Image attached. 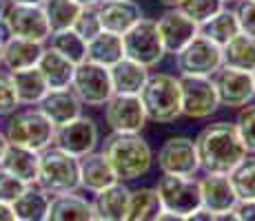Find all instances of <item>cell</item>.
I'll return each instance as SVG.
<instances>
[{
  "instance_id": "51",
  "label": "cell",
  "mask_w": 255,
  "mask_h": 221,
  "mask_svg": "<svg viewBox=\"0 0 255 221\" xmlns=\"http://www.w3.org/2000/svg\"><path fill=\"white\" fill-rule=\"evenodd\" d=\"M7 7H9L7 0H0V27H2V20H4V13H7Z\"/></svg>"
},
{
  "instance_id": "6",
  "label": "cell",
  "mask_w": 255,
  "mask_h": 221,
  "mask_svg": "<svg viewBox=\"0 0 255 221\" xmlns=\"http://www.w3.org/2000/svg\"><path fill=\"white\" fill-rule=\"evenodd\" d=\"M122 44H125V58L146 67L149 71L162 65L166 58L162 38H160L158 24L153 18H142L135 27H131L122 36Z\"/></svg>"
},
{
  "instance_id": "28",
  "label": "cell",
  "mask_w": 255,
  "mask_h": 221,
  "mask_svg": "<svg viewBox=\"0 0 255 221\" xmlns=\"http://www.w3.org/2000/svg\"><path fill=\"white\" fill-rule=\"evenodd\" d=\"M198 33L209 38V40L215 42L218 47H224L227 42H231L240 33V22H238L235 7H222L213 18H209L207 22L200 24Z\"/></svg>"
},
{
  "instance_id": "23",
  "label": "cell",
  "mask_w": 255,
  "mask_h": 221,
  "mask_svg": "<svg viewBox=\"0 0 255 221\" xmlns=\"http://www.w3.org/2000/svg\"><path fill=\"white\" fill-rule=\"evenodd\" d=\"M109 75L114 93H118V95H140L151 71L146 67L138 65V62L129 60V58H122L120 62H116L109 69Z\"/></svg>"
},
{
  "instance_id": "7",
  "label": "cell",
  "mask_w": 255,
  "mask_h": 221,
  "mask_svg": "<svg viewBox=\"0 0 255 221\" xmlns=\"http://www.w3.org/2000/svg\"><path fill=\"white\" fill-rule=\"evenodd\" d=\"M69 88L76 93L82 106H91V109H102L109 102V97L114 95L109 69L89 60L80 62L76 67Z\"/></svg>"
},
{
  "instance_id": "21",
  "label": "cell",
  "mask_w": 255,
  "mask_h": 221,
  "mask_svg": "<svg viewBox=\"0 0 255 221\" xmlns=\"http://www.w3.org/2000/svg\"><path fill=\"white\" fill-rule=\"evenodd\" d=\"M116 181L118 177L107 157L102 155V150H93V153L80 157V190L96 195Z\"/></svg>"
},
{
  "instance_id": "5",
  "label": "cell",
  "mask_w": 255,
  "mask_h": 221,
  "mask_svg": "<svg viewBox=\"0 0 255 221\" xmlns=\"http://www.w3.org/2000/svg\"><path fill=\"white\" fill-rule=\"evenodd\" d=\"M2 131L9 144L24 146L36 153L49 148L53 144V135H56V126L36 106H24V109L13 111L4 122Z\"/></svg>"
},
{
  "instance_id": "8",
  "label": "cell",
  "mask_w": 255,
  "mask_h": 221,
  "mask_svg": "<svg viewBox=\"0 0 255 221\" xmlns=\"http://www.w3.org/2000/svg\"><path fill=\"white\" fill-rule=\"evenodd\" d=\"M155 166L162 175L198 177L200 159L195 150V142L189 135H171L160 144L155 153Z\"/></svg>"
},
{
  "instance_id": "55",
  "label": "cell",
  "mask_w": 255,
  "mask_h": 221,
  "mask_svg": "<svg viewBox=\"0 0 255 221\" xmlns=\"http://www.w3.org/2000/svg\"><path fill=\"white\" fill-rule=\"evenodd\" d=\"M93 221H100V219H93Z\"/></svg>"
},
{
  "instance_id": "34",
  "label": "cell",
  "mask_w": 255,
  "mask_h": 221,
  "mask_svg": "<svg viewBox=\"0 0 255 221\" xmlns=\"http://www.w3.org/2000/svg\"><path fill=\"white\" fill-rule=\"evenodd\" d=\"M227 177L231 181L238 201L255 199V153H249Z\"/></svg>"
},
{
  "instance_id": "45",
  "label": "cell",
  "mask_w": 255,
  "mask_h": 221,
  "mask_svg": "<svg viewBox=\"0 0 255 221\" xmlns=\"http://www.w3.org/2000/svg\"><path fill=\"white\" fill-rule=\"evenodd\" d=\"M213 221H240V217H238V213H235V210H229V213L213 215Z\"/></svg>"
},
{
  "instance_id": "25",
  "label": "cell",
  "mask_w": 255,
  "mask_h": 221,
  "mask_svg": "<svg viewBox=\"0 0 255 221\" xmlns=\"http://www.w3.org/2000/svg\"><path fill=\"white\" fill-rule=\"evenodd\" d=\"M38 155L40 153H36L31 148H24V146L7 144L2 159H0V168H4L7 173L18 177L27 186H31L38 179Z\"/></svg>"
},
{
  "instance_id": "32",
  "label": "cell",
  "mask_w": 255,
  "mask_h": 221,
  "mask_svg": "<svg viewBox=\"0 0 255 221\" xmlns=\"http://www.w3.org/2000/svg\"><path fill=\"white\" fill-rule=\"evenodd\" d=\"M222 65L238 71H255V40L244 33H238L231 42L222 47Z\"/></svg>"
},
{
  "instance_id": "50",
  "label": "cell",
  "mask_w": 255,
  "mask_h": 221,
  "mask_svg": "<svg viewBox=\"0 0 255 221\" xmlns=\"http://www.w3.org/2000/svg\"><path fill=\"white\" fill-rule=\"evenodd\" d=\"M158 2L162 4V7H166V9H173V7H178L182 0H158Z\"/></svg>"
},
{
  "instance_id": "40",
  "label": "cell",
  "mask_w": 255,
  "mask_h": 221,
  "mask_svg": "<svg viewBox=\"0 0 255 221\" xmlns=\"http://www.w3.org/2000/svg\"><path fill=\"white\" fill-rule=\"evenodd\" d=\"M27 184L20 181L18 177H13L11 173H7L4 168H0V201L2 204H9L11 206L20 195L24 193Z\"/></svg>"
},
{
  "instance_id": "30",
  "label": "cell",
  "mask_w": 255,
  "mask_h": 221,
  "mask_svg": "<svg viewBox=\"0 0 255 221\" xmlns=\"http://www.w3.org/2000/svg\"><path fill=\"white\" fill-rule=\"evenodd\" d=\"M11 80H13V88H16V95H18L20 106H36L49 91L45 77H42V73L38 67L11 73Z\"/></svg>"
},
{
  "instance_id": "26",
  "label": "cell",
  "mask_w": 255,
  "mask_h": 221,
  "mask_svg": "<svg viewBox=\"0 0 255 221\" xmlns=\"http://www.w3.org/2000/svg\"><path fill=\"white\" fill-rule=\"evenodd\" d=\"M38 69H40L42 77H45L49 91H58V88H69L71 77L76 71V65L69 62L67 58H62L58 51H53L51 47H45L40 60H38Z\"/></svg>"
},
{
  "instance_id": "1",
  "label": "cell",
  "mask_w": 255,
  "mask_h": 221,
  "mask_svg": "<svg viewBox=\"0 0 255 221\" xmlns=\"http://www.w3.org/2000/svg\"><path fill=\"white\" fill-rule=\"evenodd\" d=\"M200 159V173L229 175L249 155L233 122L218 120L207 124L193 137Z\"/></svg>"
},
{
  "instance_id": "9",
  "label": "cell",
  "mask_w": 255,
  "mask_h": 221,
  "mask_svg": "<svg viewBox=\"0 0 255 221\" xmlns=\"http://www.w3.org/2000/svg\"><path fill=\"white\" fill-rule=\"evenodd\" d=\"M173 62L178 75L213 77V73L222 67V47L198 33L182 51L175 53Z\"/></svg>"
},
{
  "instance_id": "14",
  "label": "cell",
  "mask_w": 255,
  "mask_h": 221,
  "mask_svg": "<svg viewBox=\"0 0 255 221\" xmlns=\"http://www.w3.org/2000/svg\"><path fill=\"white\" fill-rule=\"evenodd\" d=\"M213 84L220 97V106L224 109L238 111L255 100L253 73L249 71H238V69L222 65L213 73Z\"/></svg>"
},
{
  "instance_id": "36",
  "label": "cell",
  "mask_w": 255,
  "mask_h": 221,
  "mask_svg": "<svg viewBox=\"0 0 255 221\" xmlns=\"http://www.w3.org/2000/svg\"><path fill=\"white\" fill-rule=\"evenodd\" d=\"M222 7H227V4L220 2V0H182V2L178 4L180 11H182L186 18H191L198 27L202 22H207L209 18H213Z\"/></svg>"
},
{
  "instance_id": "52",
  "label": "cell",
  "mask_w": 255,
  "mask_h": 221,
  "mask_svg": "<svg viewBox=\"0 0 255 221\" xmlns=\"http://www.w3.org/2000/svg\"><path fill=\"white\" fill-rule=\"evenodd\" d=\"M2 44H4V36H0V69H2Z\"/></svg>"
},
{
  "instance_id": "49",
  "label": "cell",
  "mask_w": 255,
  "mask_h": 221,
  "mask_svg": "<svg viewBox=\"0 0 255 221\" xmlns=\"http://www.w3.org/2000/svg\"><path fill=\"white\" fill-rule=\"evenodd\" d=\"M73 2H78L80 7H96V4H100L102 0H73Z\"/></svg>"
},
{
  "instance_id": "46",
  "label": "cell",
  "mask_w": 255,
  "mask_h": 221,
  "mask_svg": "<svg viewBox=\"0 0 255 221\" xmlns=\"http://www.w3.org/2000/svg\"><path fill=\"white\" fill-rule=\"evenodd\" d=\"M155 221H184L182 215H175V213H169V210H162L160 213V217Z\"/></svg>"
},
{
  "instance_id": "24",
  "label": "cell",
  "mask_w": 255,
  "mask_h": 221,
  "mask_svg": "<svg viewBox=\"0 0 255 221\" xmlns=\"http://www.w3.org/2000/svg\"><path fill=\"white\" fill-rule=\"evenodd\" d=\"M93 206L91 199L78 193L53 195L49 204L47 221H93Z\"/></svg>"
},
{
  "instance_id": "11",
  "label": "cell",
  "mask_w": 255,
  "mask_h": 221,
  "mask_svg": "<svg viewBox=\"0 0 255 221\" xmlns=\"http://www.w3.org/2000/svg\"><path fill=\"white\" fill-rule=\"evenodd\" d=\"M155 193L160 197L164 210L175 215L195 213L200 206V188H198V177H178V175H160L158 184L153 186Z\"/></svg>"
},
{
  "instance_id": "48",
  "label": "cell",
  "mask_w": 255,
  "mask_h": 221,
  "mask_svg": "<svg viewBox=\"0 0 255 221\" xmlns=\"http://www.w3.org/2000/svg\"><path fill=\"white\" fill-rule=\"evenodd\" d=\"M7 135H4V131L0 129V159H2V153H4V148H7Z\"/></svg>"
},
{
  "instance_id": "35",
  "label": "cell",
  "mask_w": 255,
  "mask_h": 221,
  "mask_svg": "<svg viewBox=\"0 0 255 221\" xmlns=\"http://www.w3.org/2000/svg\"><path fill=\"white\" fill-rule=\"evenodd\" d=\"M47 47H51L53 51H58L62 58H67V60L73 62L76 67L87 60V42L82 40L73 29L51 33L47 40Z\"/></svg>"
},
{
  "instance_id": "2",
  "label": "cell",
  "mask_w": 255,
  "mask_h": 221,
  "mask_svg": "<svg viewBox=\"0 0 255 221\" xmlns=\"http://www.w3.org/2000/svg\"><path fill=\"white\" fill-rule=\"evenodd\" d=\"M100 150L122 184L142 179L155 166V153L142 133H109L100 142Z\"/></svg>"
},
{
  "instance_id": "29",
  "label": "cell",
  "mask_w": 255,
  "mask_h": 221,
  "mask_svg": "<svg viewBox=\"0 0 255 221\" xmlns=\"http://www.w3.org/2000/svg\"><path fill=\"white\" fill-rule=\"evenodd\" d=\"M49 204H51V195H47L40 186L31 184L13 201L11 208L18 221H47Z\"/></svg>"
},
{
  "instance_id": "53",
  "label": "cell",
  "mask_w": 255,
  "mask_h": 221,
  "mask_svg": "<svg viewBox=\"0 0 255 221\" xmlns=\"http://www.w3.org/2000/svg\"><path fill=\"white\" fill-rule=\"evenodd\" d=\"M220 2H224V4H227V7H235V4H238L240 0H220Z\"/></svg>"
},
{
  "instance_id": "47",
  "label": "cell",
  "mask_w": 255,
  "mask_h": 221,
  "mask_svg": "<svg viewBox=\"0 0 255 221\" xmlns=\"http://www.w3.org/2000/svg\"><path fill=\"white\" fill-rule=\"evenodd\" d=\"M9 4H42L45 0H7Z\"/></svg>"
},
{
  "instance_id": "27",
  "label": "cell",
  "mask_w": 255,
  "mask_h": 221,
  "mask_svg": "<svg viewBox=\"0 0 255 221\" xmlns=\"http://www.w3.org/2000/svg\"><path fill=\"white\" fill-rule=\"evenodd\" d=\"M122 58H125V44H122V36L118 33L100 31L96 38L87 42V60L89 62L111 69Z\"/></svg>"
},
{
  "instance_id": "42",
  "label": "cell",
  "mask_w": 255,
  "mask_h": 221,
  "mask_svg": "<svg viewBox=\"0 0 255 221\" xmlns=\"http://www.w3.org/2000/svg\"><path fill=\"white\" fill-rule=\"evenodd\" d=\"M235 213H238L240 221H255V199H251V201H238Z\"/></svg>"
},
{
  "instance_id": "37",
  "label": "cell",
  "mask_w": 255,
  "mask_h": 221,
  "mask_svg": "<svg viewBox=\"0 0 255 221\" xmlns=\"http://www.w3.org/2000/svg\"><path fill=\"white\" fill-rule=\"evenodd\" d=\"M233 124H235V129H238L240 137H242L247 150L249 153H255V100L249 102L242 109H238V115H235Z\"/></svg>"
},
{
  "instance_id": "16",
  "label": "cell",
  "mask_w": 255,
  "mask_h": 221,
  "mask_svg": "<svg viewBox=\"0 0 255 221\" xmlns=\"http://www.w3.org/2000/svg\"><path fill=\"white\" fill-rule=\"evenodd\" d=\"M155 24H158V33L162 38L166 56H175L198 36V24L191 18H186L178 7L164 9L160 13V18L155 20Z\"/></svg>"
},
{
  "instance_id": "12",
  "label": "cell",
  "mask_w": 255,
  "mask_h": 221,
  "mask_svg": "<svg viewBox=\"0 0 255 221\" xmlns=\"http://www.w3.org/2000/svg\"><path fill=\"white\" fill-rule=\"evenodd\" d=\"M2 29L11 38H22V40H33L40 44H47L51 36L40 4H9Z\"/></svg>"
},
{
  "instance_id": "41",
  "label": "cell",
  "mask_w": 255,
  "mask_h": 221,
  "mask_svg": "<svg viewBox=\"0 0 255 221\" xmlns=\"http://www.w3.org/2000/svg\"><path fill=\"white\" fill-rule=\"evenodd\" d=\"M235 13H238L240 33L255 40V0H240L235 4Z\"/></svg>"
},
{
  "instance_id": "22",
  "label": "cell",
  "mask_w": 255,
  "mask_h": 221,
  "mask_svg": "<svg viewBox=\"0 0 255 221\" xmlns=\"http://www.w3.org/2000/svg\"><path fill=\"white\" fill-rule=\"evenodd\" d=\"M47 44L33 42V40H22V38H11L4 36L2 44V69L9 73L24 71V69L38 67L42 51Z\"/></svg>"
},
{
  "instance_id": "20",
  "label": "cell",
  "mask_w": 255,
  "mask_h": 221,
  "mask_svg": "<svg viewBox=\"0 0 255 221\" xmlns=\"http://www.w3.org/2000/svg\"><path fill=\"white\" fill-rule=\"evenodd\" d=\"M129 197H131L129 184L116 181L109 188L100 190V193H96L91 197L93 217L100 221H125L127 210H129Z\"/></svg>"
},
{
  "instance_id": "56",
  "label": "cell",
  "mask_w": 255,
  "mask_h": 221,
  "mask_svg": "<svg viewBox=\"0 0 255 221\" xmlns=\"http://www.w3.org/2000/svg\"><path fill=\"white\" fill-rule=\"evenodd\" d=\"M16 221H18V219H16Z\"/></svg>"
},
{
  "instance_id": "31",
  "label": "cell",
  "mask_w": 255,
  "mask_h": 221,
  "mask_svg": "<svg viewBox=\"0 0 255 221\" xmlns=\"http://www.w3.org/2000/svg\"><path fill=\"white\" fill-rule=\"evenodd\" d=\"M162 204L153 186H140L131 190L129 210L125 221H155L162 213Z\"/></svg>"
},
{
  "instance_id": "39",
  "label": "cell",
  "mask_w": 255,
  "mask_h": 221,
  "mask_svg": "<svg viewBox=\"0 0 255 221\" xmlns=\"http://www.w3.org/2000/svg\"><path fill=\"white\" fill-rule=\"evenodd\" d=\"M20 109L16 88H13L11 73L0 69V117H9L13 111Z\"/></svg>"
},
{
  "instance_id": "44",
  "label": "cell",
  "mask_w": 255,
  "mask_h": 221,
  "mask_svg": "<svg viewBox=\"0 0 255 221\" xmlns=\"http://www.w3.org/2000/svg\"><path fill=\"white\" fill-rule=\"evenodd\" d=\"M0 221H16L13 208L9 204H2V201H0Z\"/></svg>"
},
{
  "instance_id": "15",
  "label": "cell",
  "mask_w": 255,
  "mask_h": 221,
  "mask_svg": "<svg viewBox=\"0 0 255 221\" xmlns=\"http://www.w3.org/2000/svg\"><path fill=\"white\" fill-rule=\"evenodd\" d=\"M102 113H105V124L109 126L111 133H142L149 124L138 95L114 93L109 102L102 106Z\"/></svg>"
},
{
  "instance_id": "17",
  "label": "cell",
  "mask_w": 255,
  "mask_h": 221,
  "mask_svg": "<svg viewBox=\"0 0 255 221\" xmlns=\"http://www.w3.org/2000/svg\"><path fill=\"white\" fill-rule=\"evenodd\" d=\"M102 31H111L125 36L131 27H135L144 18V9L138 0H102L98 4Z\"/></svg>"
},
{
  "instance_id": "33",
  "label": "cell",
  "mask_w": 255,
  "mask_h": 221,
  "mask_svg": "<svg viewBox=\"0 0 255 221\" xmlns=\"http://www.w3.org/2000/svg\"><path fill=\"white\" fill-rule=\"evenodd\" d=\"M42 11H45L49 31L58 33V31H67L73 27L78 13H80V4L73 2V0H45L40 4Z\"/></svg>"
},
{
  "instance_id": "18",
  "label": "cell",
  "mask_w": 255,
  "mask_h": 221,
  "mask_svg": "<svg viewBox=\"0 0 255 221\" xmlns=\"http://www.w3.org/2000/svg\"><path fill=\"white\" fill-rule=\"evenodd\" d=\"M198 188H200V206L209 210L211 215L229 213L235 210L238 197L233 193V186L227 175H209L202 173L198 177Z\"/></svg>"
},
{
  "instance_id": "38",
  "label": "cell",
  "mask_w": 255,
  "mask_h": 221,
  "mask_svg": "<svg viewBox=\"0 0 255 221\" xmlns=\"http://www.w3.org/2000/svg\"><path fill=\"white\" fill-rule=\"evenodd\" d=\"M71 29L85 42H89L91 38H96L98 33L102 31V22H100V13H98V4H96V7H82Z\"/></svg>"
},
{
  "instance_id": "10",
  "label": "cell",
  "mask_w": 255,
  "mask_h": 221,
  "mask_svg": "<svg viewBox=\"0 0 255 221\" xmlns=\"http://www.w3.org/2000/svg\"><path fill=\"white\" fill-rule=\"evenodd\" d=\"M180 93H182V117L209 120L220 109V97L213 77L180 75Z\"/></svg>"
},
{
  "instance_id": "19",
  "label": "cell",
  "mask_w": 255,
  "mask_h": 221,
  "mask_svg": "<svg viewBox=\"0 0 255 221\" xmlns=\"http://www.w3.org/2000/svg\"><path fill=\"white\" fill-rule=\"evenodd\" d=\"M36 109L58 129V126H65L71 120L80 117L85 106L71 88H58V91H47V95L38 102Z\"/></svg>"
},
{
  "instance_id": "4",
  "label": "cell",
  "mask_w": 255,
  "mask_h": 221,
  "mask_svg": "<svg viewBox=\"0 0 255 221\" xmlns=\"http://www.w3.org/2000/svg\"><path fill=\"white\" fill-rule=\"evenodd\" d=\"M47 195H67L80 190V159L58 146H49L38 155V179Z\"/></svg>"
},
{
  "instance_id": "43",
  "label": "cell",
  "mask_w": 255,
  "mask_h": 221,
  "mask_svg": "<svg viewBox=\"0 0 255 221\" xmlns=\"http://www.w3.org/2000/svg\"><path fill=\"white\" fill-rule=\"evenodd\" d=\"M184 221H213V215H211L209 210H204V208H198L195 213L186 215Z\"/></svg>"
},
{
  "instance_id": "13",
  "label": "cell",
  "mask_w": 255,
  "mask_h": 221,
  "mask_svg": "<svg viewBox=\"0 0 255 221\" xmlns=\"http://www.w3.org/2000/svg\"><path fill=\"white\" fill-rule=\"evenodd\" d=\"M100 142V126L89 115H80L76 120H71L69 124L58 126L56 135H53V146L78 157V159L98 150Z\"/></svg>"
},
{
  "instance_id": "3",
  "label": "cell",
  "mask_w": 255,
  "mask_h": 221,
  "mask_svg": "<svg viewBox=\"0 0 255 221\" xmlns=\"http://www.w3.org/2000/svg\"><path fill=\"white\" fill-rule=\"evenodd\" d=\"M138 97L142 106H144L149 122L171 124V122L182 117V93H180L178 73H169V71L151 73Z\"/></svg>"
},
{
  "instance_id": "54",
  "label": "cell",
  "mask_w": 255,
  "mask_h": 221,
  "mask_svg": "<svg viewBox=\"0 0 255 221\" xmlns=\"http://www.w3.org/2000/svg\"><path fill=\"white\" fill-rule=\"evenodd\" d=\"M253 82H255V71H253Z\"/></svg>"
}]
</instances>
